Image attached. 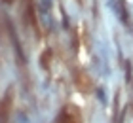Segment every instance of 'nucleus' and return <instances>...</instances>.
Returning <instances> with one entry per match:
<instances>
[{"instance_id": "1", "label": "nucleus", "mask_w": 133, "mask_h": 123, "mask_svg": "<svg viewBox=\"0 0 133 123\" xmlns=\"http://www.w3.org/2000/svg\"><path fill=\"white\" fill-rule=\"evenodd\" d=\"M10 112H11V91H6V95L0 98V123L10 121Z\"/></svg>"}, {"instance_id": "2", "label": "nucleus", "mask_w": 133, "mask_h": 123, "mask_svg": "<svg viewBox=\"0 0 133 123\" xmlns=\"http://www.w3.org/2000/svg\"><path fill=\"white\" fill-rule=\"evenodd\" d=\"M59 123H82L80 112L74 106H66L63 108V112L59 114Z\"/></svg>"}]
</instances>
